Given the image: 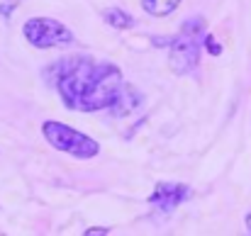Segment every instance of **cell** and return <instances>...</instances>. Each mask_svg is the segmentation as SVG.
<instances>
[{
  "mask_svg": "<svg viewBox=\"0 0 251 236\" xmlns=\"http://www.w3.org/2000/svg\"><path fill=\"white\" fill-rule=\"evenodd\" d=\"M247 227H249V232H251V214L247 217Z\"/></svg>",
  "mask_w": 251,
  "mask_h": 236,
  "instance_id": "12",
  "label": "cell"
},
{
  "mask_svg": "<svg viewBox=\"0 0 251 236\" xmlns=\"http://www.w3.org/2000/svg\"><path fill=\"white\" fill-rule=\"evenodd\" d=\"M205 47H207V51H210L212 56H220V54H222V47H220L212 37H205Z\"/></svg>",
  "mask_w": 251,
  "mask_h": 236,
  "instance_id": "10",
  "label": "cell"
},
{
  "mask_svg": "<svg viewBox=\"0 0 251 236\" xmlns=\"http://www.w3.org/2000/svg\"><path fill=\"white\" fill-rule=\"evenodd\" d=\"M102 20H105L110 27H115V29H132V27L137 24V20H134L129 12L120 10V7H110V10H105V12H102Z\"/></svg>",
  "mask_w": 251,
  "mask_h": 236,
  "instance_id": "7",
  "label": "cell"
},
{
  "mask_svg": "<svg viewBox=\"0 0 251 236\" xmlns=\"http://www.w3.org/2000/svg\"><path fill=\"white\" fill-rule=\"evenodd\" d=\"M64 71L56 78L59 95L66 107L78 112L110 110L125 88L122 71L112 64H98L90 59H71L61 64Z\"/></svg>",
  "mask_w": 251,
  "mask_h": 236,
  "instance_id": "1",
  "label": "cell"
},
{
  "mask_svg": "<svg viewBox=\"0 0 251 236\" xmlns=\"http://www.w3.org/2000/svg\"><path fill=\"white\" fill-rule=\"evenodd\" d=\"M25 39L37 49H51V47H69L74 44V32L64 27L59 20L51 17H32L22 27Z\"/></svg>",
  "mask_w": 251,
  "mask_h": 236,
  "instance_id": "4",
  "label": "cell"
},
{
  "mask_svg": "<svg viewBox=\"0 0 251 236\" xmlns=\"http://www.w3.org/2000/svg\"><path fill=\"white\" fill-rule=\"evenodd\" d=\"M47 142L64 151V154H71L76 158H93L100 154V146L95 139H90L88 134H81L78 129L69 127V124H61V122H44L42 127Z\"/></svg>",
  "mask_w": 251,
  "mask_h": 236,
  "instance_id": "3",
  "label": "cell"
},
{
  "mask_svg": "<svg viewBox=\"0 0 251 236\" xmlns=\"http://www.w3.org/2000/svg\"><path fill=\"white\" fill-rule=\"evenodd\" d=\"M178 5H180V0H142V7H144L149 15H154V17L171 15Z\"/></svg>",
  "mask_w": 251,
  "mask_h": 236,
  "instance_id": "8",
  "label": "cell"
},
{
  "mask_svg": "<svg viewBox=\"0 0 251 236\" xmlns=\"http://www.w3.org/2000/svg\"><path fill=\"white\" fill-rule=\"evenodd\" d=\"M100 234H110L107 229H100V227H93V229H88L85 236H100Z\"/></svg>",
  "mask_w": 251,
  "mask_h": 236,
  "instance_id": "11",
  "label": "cell"
},
{
  "mask_svg": "<svg viewBox=\"0 0 251 236\" xmlns=\"http://www.w3.org/2000/svg\"><path fill=\"white\" fill-rule=\"evenodd\" d=\"M139 105H142V95H139V90H134L132 85L125 83V88L120 90V97L115 100V105H112L110 110H112L117 117H127V115H132Z\"/></svg>",
  "mask_w": 251,
  "mask_h": 236,
  "instance_id": "6",
  "label": "cell"
},
{
  "mask_svg": "<svg viewBox=\"0 0 251 236\" xmlns=\"http://www.w3.org/2000/svg\"><path fill=\"white\" fill-rule=\"evenodd\" d=\"M17 5H20V0H0V20H7Z\"/></svg>",
  "mask_w": 251,
  "mask_h": 236,
  "instance_id": "9",
  "label": "cell"
},
{
  "mask_svg": "<svg viewBox=\"0 0 251 236\" xmlns=\"http://www.w3.org/2000/svg\"><path fill=\"white\" fill-rule=\"evenodd\" d=\"M188 197H190V188L188 185H180V183H159L154 188L151 197H149V205L159 214H171Z\"/></svg>",
  "mask_w": 251,
  "mask_h": 236,
  "instance_id": "5",
  "label": "cell"
},
{
  "mask_svg": "<svg viewBox=\"0 0 251 236\" xmlns=\"http://www.w3.org/2000/svg\"><path fill=\"white\" fill-rule=\"evenodd\" d=\"M202 29H205V20L190 17L183 22L180 32L168 42V47H171L168 66L176 76H185V73L195 71V66L200 61V42H205Z\"/></svg>",
  "mask_w": 251,
  "mask_h": 236,
  "instance_id": "2",
  "label": "cell"
}]
</instances>
